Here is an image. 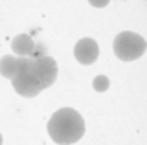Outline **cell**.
Wrapping results in <instances>:
<instances>
[{"label":"cell","mask_w":147,"mask_h":145,"mask_svg":"<svg viewBox=\"0 0 147 145\" xmlns=\"http://www.w3.org/2000/svg\"><path fill=\"white\" fill-rule=\"evenodd\" d=\"M2 142H3V138H2V135H0V145H2Z\"/></svg>","instance_id":"10"},{"label":"cell","mask_w":147,"mask_h":145,"mask_svg":"<svg viewBox=\"0 0 147 145\" xmlns=\"http://www.w3.org/2000/svg\"><path fill=\"white\" fill-rule=\"evenodd\" d=\"M92 87H94V91H98V92H105V91L110 89V79H108L106 75H98V77H94V80H92Z\"/></svg>","instance_id":"8"},{"label":"cell","mask_w":147,"mask_h":145,"mask_svg":"<svg viewBox=\"0 0 147 145\" xmlns=\"http://www.w3.org/2000/svg\"><path fill=\"white\" fill-rule=\"evenodd\" d=\"M31 72L36 77L38 84H39V87L43 91V89H48L51 84H55L57 75H58V65H57L55 58H51L48 55H41V56L33 58V62H31Z\"/></svg>","instance_id":"4"},{"label":"cell","mask_w":147,"mask_h":145,"mask_svg":"<svg viewBox=\"0 0 147 145\" xmlns=\"http://www.w3.org/2000/svg\"><path fill=\"white\" fill-rule=\"evenodd\" d=\"M12 51L17 58H26V56H33L36 51V43L29 34H17L12 39Z\"/></svg>","instance_id":"6"},{"label":"cell","mask_w":147,"mask_h":145,"mask_svg":"<svg viewBox=\"0 0 147 145\" xmlns=\"http://www.w3.org/2000/svg\"><path fill=\"white\" fill-rule=\"evenodd\" d=\"M17 73V56L5 55L0 58V75L5 79H12Z\"/></svg>","instance_id":"7"},{"label":"cell","mask_w":147,"mask_h":145,"mask_svg":"<svg viewBox=\"0 0 147 145\" xmlns=\"http://www.w3.org/2000/svg\"><path fill=\"white\" fill-rule=\"evenodd\" d=\"M86 133V123L82 116L72 108L55 111L48 121V135L58 145H72Z\"/></svg>","instance_id":"1"},{"label":"cell","mask_w":147,"mask_h":145,"mask_svg":"<svg viewBox=\"0 0 147 145\" xmlns=\"http://www.w3.org/2000/svg\"><path fill=\"white\" fill-rule=\"evenodd\" d=\"M31 62H33L31 56L17 58V73L10 79L14 91L22 97H34L41 92L36 77L31 72Z\"/></svg>","instance_id":"3"},{"label":"cell","mask_w":147,"mask_h":145,"mask_svg":"<svg viewBox=\"0 0 147 145\" xmlns=\"http://www.w3.org/2000/svg\"><path fill=\"white\" fill-rule=\"evenodd\" d=\"M146 39L134 31H121L113 41V51L121 62H134L146 51Z\"/></svg>","instance_id":"2"},{"label":"cell","mask_w":147,"mask_h":145,"mask_svg":"<svg viewBox=\"0 0 147 145\" xmlns=\"http://www.w3.org/2000/svg\"><path fill=\"white\" fill-rule=\"evenodd\" d=\"M74 56L79 63L82 65H91L98 60L99 56V46L92 38H82L75 43L74 48Z\"/></svg>","instance_id":"5"},{"label":"cell","mask_w":147,"mask_h":145,"mask_svg":"<svg viewBox=\"0 0 147 145\" xmlns=\"http://www.w3.org/2000/svg\"><path fill=\"white\" fill-rule=\"evenodd\" d=\"M89 3L96 9H101V7H106L110 3V0H89Z\"/></svg>","instance_id":"9"}]
</instances>
